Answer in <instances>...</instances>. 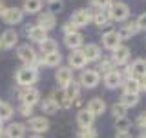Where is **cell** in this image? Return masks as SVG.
I'll use <instances>...</instances> for the list:
<instances>
[{
  "label": "cell",
  "mask_w": 146,
  "mask_h": 138,
  "mask_svg": "<svg viewBox=\"0 0 146 138\" xmlns=\"http://www.w3.org/2000/svg\"><path fill=\"white\" fill-rule=\"evenodd\" d=\"M17 84L18 85H22V87H33V84L36 80H38V71L33 67H29V66H26V67H20L17 71Z\"/></svg>",
  "instance_id": "1"
},
{
  "label": "cell",
  "mask_w": 146,
  "mask_h": 138,
  "mask_svg": "<svg viewBox=\"0 0 146 138\" xmlns=\"http://www.w3.org/2000/svg\"><path fill=\"white\" fill-rule=\"evenodd\" d=\"M108 15L111 20L115 22H122L130 16V7L124 2H111V6L108 7Z\"/></svg>",
  "instance_id": "2"
},
{
  "label": "cell",
  "mask_w": 146,
  "mask_h": 138,
  "mask_svg": "<svg viewBox=\"0 0 146 138\" xmlns=\"http://www.w3.org/2000/svg\"><path fill=\"white\" fill-rule=\"evenodd\" d=\"M17 55H18V58H20V60L24 62L26 66L33 67V64H35V60H36V53H35V49L31 47L29 44H22V45H18Z\"/></svg>",
  "instance_id": "3"
},
{
  "label": "cell",
  "mask_w": 146,
  "mask_h": 138,
  "mask_svg": "<svg viewBox=\"0 0 146 138\" xmlns=\"http://www.w3.org/2000/svg\"><path fill=\"white\" fill-rule=\"evenodd\" d=\"M99 82H100L99 71H95V69H86V71H82L79 84H80L82 87H86V89H93V87L97 85Z\"/></svg>",
  "instance_id": "4"
},
{
  "label": "cell",
  "mask_w": 146,
  "mask_h": 138,
  "mask_svg": "<svg viewBox=\"0 0 146 138\" xmlns=\"http://www.w3.org/2000/svg\"><path fill=\"white\" fill-rule=\"evenodd\" d=\"M126 75H128V78H135V80H141L143 76H146V60L144 58L133 60V64L128 67Z\"/></svg>",
  "instance_id": "5"
},
{
  "label": "cell",
  "mask_w": 146,
  "mask_h": 138,
  "mask_svg": "<svg viewBox=\"0 0 146 138\" xmlns=\"http://www.w3.org/2000/svg\"><path fill=\"white\" fill-rule=\"evenodd\" d=\"M18 96H20L22 104L35 105V104H38V100H40V91L36 89V87H24V89L18 93Z\"/></svg>",
  "instance_id": "6"
},
{
  "label": "cell",
  "mask_w": 146,
  "mask_h": 138,
  "mask_svg": "<svg viewBox=\"0 0 146 138\" xmlns=\"http://www.w3.org/2000/svg\"><path fill=\"white\" fill-rule=\"evenodd\" d=\"M2 18L7 26H17V24H20L22 18H24V11H22L20 7H7V11L4 13Z\"/></svg>",
  "instance_id": "7"
},
{
  "label": "cell",
  "mask_w": 146,
  "mask_h": 138,
  "mask_svg": "<svg viewBox=\"0 0 146 138\" xmlns=\"http://www.w3.org/2000/svg\"><path fill=\"white\" fill-rule=\"evenodd\" d=\"M90 20H91V13L88 11V9H77V11L71 15L70 22L75 27H84V26H88Z\"/></svg>",
  "instance_id": "8"
},
{
  "label": "cell",
  "mask_w": 146,
  "mask_h": 138,
  "mask_svg": "<svg viewBox=\"0 0 146 138\" xmlns=\"http://www.w3.org/2000/svg\"><path fill=\"white\" fill-rule=\"evenodd\" d=\"M26 127L27 126H24V124H20V122H13V124H9V126L6 127L4 136L6 138H24Z\"/></svg>",
  "instance_id": "9"
},
{
  "label": "cell",
  "mask_w": 146,
  "mask_h": 138,
  "mask_svg": "<svg viewBox=\"0 0 146 138\" xmlns=\"http://www.w3.org/2000/svg\"><path fill=\"white\" fill-rule=\"evenodd\" d=\"M27 127H29L33 133H46L49 129V120L48 118H44V116H33L29 120V124H27Z\"/></svg>",
  "instance_id": "10"
},
{
  "label": "cell",
  "mask_w": 146,
  "mask_h": 138,
  "mask_svg": "<svg viewBox=\"0 0 146 138\" xmlns=\"http://www.w3.org/2000/svg\"><path fill=\"white\" fill-rule=\"evenodd\" d=\"M36 26H40L46 31H49V29H53V27L57 26V18H55V15H53L51 11H44V13H40V15H38Z\"/></svg>",
  "instance_id": "11"
},
{
  "label": "cell",
  "mask_w": 146,
  "mask_h": 138,
  "mask_svg": "<svg viewBox=\"0 0 146 138\" xmlns=\"http://www.w3.org/2000/svg\"><path fill=\"white\" fill-rule=\"evenodd\" d=\"M102 45L110 51H115V49L121 45V38H119L117 31H108V33L102 35Z\"/></svg>",
  "instance_id": "12"
},
{
  "label": "cell",
  "mask_w": 146,
  "mask_h": 138,
  "mask_svg": "<svg viewBox=\"0 0 146 138\" xmlns=\"http://www.w3.org/2000/svg\"><path fill=\"white\" fill-rule=\"evenodd\" d=\"M26 35L31 42H36V44H42L46 38H48V31L42 29L40 26H33L29 29H26Z\"/></svg>",
  "instance_id": "13"
},
{
  "label": "cell",
  "mask_w": 146,
  "mask_h": 138,
  "mask_svg": "<svg viewBox=\"0 0 146 138\" xmlns=\"http://www.w3.org/2000/svg\"><path fill=\"white\" fill-rule=\"evenodd\" d=\"M55 80H57V84L64 89V87H66V85L73 80L71 67H58V69H57V73H55Z\"/></svg>",
  "instance_id": "14"
},
{
  "label": "cell",
  "mask_w": 146,
  "mask_h": 138,
  "mask_svg": "<svg viewBox=\"0 0 146 138\" xmlns=\"http://www.w3.org/2000/svg\"><path fill=\"white\" fill-rule=\"evenodd\" d=\"M17 40H18V33L15 29H6L0 36V44H2L4 49H11L17 45Z\"/></svg>",
  "instance_id": "15"
},
{
  "label": "cell",
  "mask_w": 146,
  "mask_h": 138,
  "mask_svg": "<svg viewBox=\"0 0 146 138\" xmlns=\"http://www.w3.org/2000/svg\"><path fill=\"white\" fill-rule=\"evenodd\" d=\"M128 58H130V47H126V45H119L115 51H113V55H111V62L117 64V66L126 64Z\"/></svg>",
  "instance_id": "16"
},
{
  "label": "cell",
  "mask_w": 146,
  "mask_h": 138,
  "mask_svg": "<svg viewBox=\"0 0 146 138\" xmlns=\"http://www.w3.org/2000/svg\"><path fill=\"white\" fill-rule=\"evenodd\" d=\"M104 84H106L108 89H115V87L122 85V75H121V71L113 69V71L108 73V75H104Z\"/></svg>",
  "instance_id": "17"
},
{
  "label": "cell",
  "mask_w": 146,
  "mask_h": 138,
  "mask_svg": "<svg viewBox=\"0 0 146 138\" xmlns=\"http://www.w3.org/2000/svg\"><path fill=\"white\" fill-rule=\"evenodd\" d=\"M68 62H70V67H73V69H82L86 64H88V60H86V57H84V53H82L80 49L71 51L70 58H68Z\"/></svg>",
  "instance_id": "18"
},
{
  "label": "cell",
  "mask_w": 146,
  "mask_h": 138,
  "mask_svg": "<svg viewBox=\"0 0 146 138\" xmlns=\"http://www.w3.org/2000/svg\"><path fill=\"white\" fill-rule=\"evenodd\" d=\"M93 120H95V114L91 111H88V109H80L77 113V124L80 127H91L93 126Z\"/></svg>",
  "instance_id": "19"
},
{
  "label": "cell",
  "mask_w": 146,
  "mask_h": 138,
  "mask_svg": "<svg viewBox=\"0 0 146 138\" xmlns=\"http://www.w3.org/2000/svg\"><path fill=\"white\" fill-rule=\"evenodd\" d=\"M82 42H84V36H82L79 31H77V33H71V35H66V38H64L66 47L73 49V51H77V49L82 45Z\"/></svg>",
  "instance_id": "20"
},
{
  "label": "cell",
  "mask_w": 146,
  "mask_h": 138,
  "mask_svg": "<svg viewBox=\"0 0 146 138\" xmlns=\"http://www.w3.org/2000/svg\"><path fill=\"white\" fill-rule=\"evenodd\" d=\"M137 31H139L137 22H130V24L122 26L121 29L117 31V33H119V38H121V40H128V38H131L133 35H137Z\"/></svg>",
  "instance_id": "21"
},
{
  "label": "cell",
  "mask_w": 146,
  "mask_h": 138,
  "mask_svg": "<svg viewBox=\"0 0 146 138\" xmlns=\"http://www.w3.org/2000/svg\"><path fill=\"white\" fill-rule=\"evenodd\" d=\"M82 53H84V57H86V60H88V62H95V60H99V58H100V47H99L97 44L84 45Z\"/></svg>",
  "instance_id": "22"
},
{
  "label": "cell",
  "mask_w": 146,
  "mask_h": 138,
  "mask_svg": "<svg viewBox=\"0 0 146 138\" xmlns=\"http://www.w3.org/2000/svg\"><path fill=\"white\" fill-rule=\"evenodd\" d=\"M79 91H80V84H79V82H75V80H71L70 84L64 87V95H66V98L70 100L71 104H73V100L79 98Z\"/></svg>",
  "instance_id": "23"
},
{
  "label": "cell",
  "mask_w": 146,
  "mask_h": 138,
  "mask_svg": "<svg viewBox=\"0 0 146 138\" xmlns=\"http://www.w3.org/2000/svg\"><path fill=\"white\" fill-rule=\"evenodd\" d=\"M88 111H91L97 116V114H102L104 111H106V102H104L102 98H91L90 102H88Z\"/></svg>",
  "instance_id": "24"
},
{
  "label": "cell",
  "mask_w": 146,
  "mask_h": 138,
  "mask_svg": "<svg viewBox=\"0 0 146 138\" xmlns=\"http://www.w3.org/2000/svg\"><path fill=\"white\" fill-rule=\"evenodd\" d=\"M91 20L99 27H106L108 22H110V15H108L106 9H97V11H93V15H91Z\"/></svg>",
  "instance_id": "25"
},
{
  "label": "cell",
  "mask_w": 146,
  "mask_h": 138,
  "mask_svg": "<svg viewBox=\"0 0 146 138\" xmlns=\"http://www.w3.org/2000/svg\"><path fill=\"white\" fill-rule=\"evenodd\" d=\"M42 9V0H24V6H22V11L29 13V15H35Z\"/></svg>",
  "instance_id": "26"
},
{
  "label": "cell",
  "mask_w": 146,
  "mask_h": 138,
  "mask_svg": "<svg viewBox=\"0 0 146 138\" xmlns=\"http://www.w3.org/2000/svg\"><path fill=\"white\" fill-rule=\"evenodd\" d=\"M58 51V45H57V42H55L53 38H46L42 44H40V53L44 55H51V53H57Z\"/></svg>",
  "instance_id": "27"
},
{
  "label": "cell",
  "mask_w": 146,
  "mask_h": 138,
  "mask_svg": "<svg viewBox=\"0 0 146 138\" xmlns=\"http://www.w3.org/2000/svg\"><path fill=\"white\" fill-rule=\"evenodd\" d=\"M122 87H124V93H131V95H139L141 91L139 80H135V78H126L122 82Z\"/></svg>",
  "instance_id": "28"
},
{
  "label": "cell",
  "mask_w": 146,
  "mask_h": 138,
  "mask_svg": "<svg viewBox=\"0 0 146 138\" xmlns=\"http://www.w3.org/2000/svg\"><path fill=\"white\" fill-rule=\"evenodd\" d=\"M121 104L124 105V107H135L137 104H139V95H131V93H122L121 96Z\"/></svg>",
  "instance_id": "29"
},
{
  "label": "cell",
  "mask_w": 146,
  "mask_h": 138,
  "mask_svg": "<svg viewBox=\"0 0 146 138\" xmlns=\"http://www.w3.org/2000/svg\"><path fill=\"white\" fill-rule=\"evenodd\" d=\"M42 60H44V66H48V67H58L62 57H60V53L57 51V53H51V55H46Z\"/></svg>",
  "instance_id": "30"
},
{
  "label": "cell",
  "mask_w": 146,
  "mask_h": 138,
  "mask_svg": "<svg viewBox=\"0 0 146 138\" xmlns=\"http://www.w3.org/2000/svg\"><path fill=\"white\" fill-rule=\"evenodd\" d=\"M40 109H42V113H48V114H55L58 111V105L53 102L51 98H46L42 104H40Z\"/></svg>",
  "instance_id": "31"
},
{
  "label": "cell",
  "mask_w": 146,
  "mask_h": 138,
  "mask_svg": "<svg viewBox=\"0 0 146 138\" xmlns=\"http://www.w3.org/2000/svg\"><path fill=\"white\" fill-rule=\"evenodd\" d=\"M11 116H13V107H11V104L0 102V122L9 120Z\"/></svg>",
  "instance_id": "32"
},
{
  "label": "cell",
  "mask_w": 146,
  "mask_h": 138,
  "mask_svg": "<svg viewBox=\"0 0 146 138\" xmlns=\"http://www.w3.org/2000/svg\"><path fill=\"white\" fill-rule=\"evenodd\" d=\"M97 131L93 127H80L79 133H77V138H97Z\"/></svg>",
  "instance_id": "33"
},
{
  "label": "cell",
  "mask_w": 146,
  "mask_h": 138,
  "mask_svg": "<svg viewBox=\"0 0 146 138\" xmlns=\"http://www.w3.org/2000/svg\"><path fill=\"white\" fill-rule=\"evenodd\" d=\"M115 127H117V131H128V127H131L130 118H128V116L115 118Z\"/></svg>",
  "instance_id": "34"
},
{
  "label": "cell",
  "mask_w": 146,
  "mask_h": 138,
  "mask_svg": "<svg viewBox=\"0 0 146 138\" xmlns=\"http://www.w3.org/2000/svg\"><path fill=\"white\" fill-rule=\"evenodd\" d=\"M111 113H113V116H115V118H122V116H126V107L121 102L113 104L111 105Z\"/></svg>",
  "instance_id": "35"
},
{
  "label": "cell",
  "mask_w": 146,
  "mask_h": 138,
  "mask_svg": "<svg viewBox=\"0 0 146 138\" xmlns=\"http://www.w3.org/2000/svg\"><path fill=\"white\" fill-rule=\"evenodd\" d=\"M99 75H100V73H104V75H108V73L110 71H113V62H110V60H102V62H100L99 64Z\"/></svg>",
  "instance_id": "36"
},
{
  "label": "cell",
  "mask_w": 146,
  "mask_h": 138,
  "mask_svg": "<svg viewBox=\"0 0 146 138\" xmlns=\"http://www.w3.org/2000/svg\"><path fill=\"white\" fill-rule=\"evenodd\" d=\"M18 113H20L22 116H31V113H33V105L20 104V105H18Z\"/></svg>",
  "instance_id": "37"
},
{
  "label": "cell",
  "mask_w": 146,
  "mask_h": 138,
  "mask_svg": "<svg viewBox=\"0 0 146 138\" xmlns=\"http://www.w3.org/2000/svg\"><path fill=\"white\" fill-rule=\"evenodd\" d=\"M91 4L97 9H108L111 6V0H91Z\"/></svg>",
  "instance_id": "38"
},
{
  "label": "cell",
  "mask_w": 146,
  "mask_h": 138,
  "mask_svg": "<svg viewBox=\"0 0 146 138\" xmlns=\"http://www.w3.org/2000/svg\"><path fill=\"white\" fill-rule=\"evenodd\" d=\"M62 7H64V4L60 2V0H57V2H51V4H49V9H48V11H51L53 15H55V13L62 11Z\"/></svg>",
  "instance_id": "39"
},
{
  "label": "cell",
  "mask_w": 146,
  "mask_h": 138,
  "mask_svg": "<svg viewBox=\"0 0 146 138\" xmlns=\"http://www.w3.org/2000/svg\"><path fill=\"white\" fill-rule=\"evenodd\" d=\"M62 29H64V33H66V35H71V33H77V27H75V26H73V24H71V22H66V24H64V27H62Z\"/></svg>",
  "instance_id": "40"
},
{
  "label": "cell",
  "mask_w": 146,
  "mask_h": 138,
  "mask_svg": "<svg viewBox=\"0 0 146 138\" xmlns=\"http://www.w3.org/2000/svg\"><path fill=\"white\" fill-rule=\"evenodd\" d=\"M137 26H139V29H146V13H143V15H139V18H137Z\"/></svg>",
  "instance_id": "41"
},
{
  "label": "cell",
  "mask_w": 146,
  "mask_h": 138,
  "mask_svg": "<svg viewBox=\"0 0 146 138\" xmlns=\"http://www.w3.org/2000/svg\"><path fill=\"white\" fill-rule=\"evenodd\" d=\"M137 124H139V127H144L146 129V111L139 116V120H137Z\"/></svg>",
  "instance_id": "42"
},
{
  "label": "cell",
  "mask_w": 146,
  "mask_h": 138,
  "mask_svg": "<svg viewBox=\"0 0 146 138\" xmlns=\"http://www.w3.org/2000/svg\"><path fill=\"white\" fill-rule=\"evenodd\" d=\"M115 138H131V135H130V131H117Z\"/></svg>",
  "instance_id": "43"
},
{
  "label": "cell",
  "mask_w": 146,
  "mask_h": 138,
  "mask_svg": "<svg viewBox=\"0 0 146 138\" xmlns=\"http://www.w3.org/2000/svg\"><path fill=\"white\" fill-rule=\"evenodd\" d=\"M7 11V7H6V2L4 0H0V16H4V13Z\"/></svg>",
  "instance_id": "44"
},
{
  "label": "cell",
  "mask_w": 146,
  "mask_h": 138,
  "mask_svg": "<svg viewBox=\"0 0 146 138\" xmlns=\"http://www.w3.org/2000/svg\"><path fill=\"white\" fill-rule=\"evenodd\" d=\"M139 85H141V91H146V76H143L139 80Z\"/></svg>",
  "instance_id": "45"
},
{
  "label": "cell",
  "mask_w": 146,
  "mask_h": 138,
  "mask_svg": "<svg viewBox=\"0 0 146 138\" xmlns=\"http://www.w3.org/2000/svg\"><path fill=\"white\" fill-rule=\"evenodd\" d=\"M4 131H6V129L2 127V122H0V138H4Z\"/></svg>",
  "instance_id": "46"
},
{
  "label": "cell",
  "mask_w": 146,
  "mask_h": 138,
  "mask_svg": "<svg viewBox=\"0 0 146 138\" xmlns=\"http://www.w3.org/2000/svg\"><path fill=\"white\" fill-rule=\"evenodd\" d=\"M139 138H146V133H143V135H141V136H139Z\"/></svg>",
  "instance_id": "47"
},
{
  "label": "cell",
  "mask_w": 146,
  "mask_h": 138,
  "mask_svg": "<svg viewBox=\"0 0 146 138\" xmlns=\"http://www.w3.org/2000/svg\"><path fill=\"white\" fill-rule=\"evenodd\" d=\"M29 138H42V136H38V135H35V136H29Z\"/></svg>",
  "instance_id": "48"
},
{
  "label": "cell",
  "mask_w": 146,
  "mask_h": 138,
  "mask_svg": "<svg viewBox=\"0 0 146 138\" xmlns=\"http://www.w3.org/2000/svg\"><path fill=\"white\" fill-rule=\"evenodd\" d=\"M51 2H57V0H48V4H51Z\"/></svg>",
  "instance_id": "49"
},
{
  "label": "cell",
  "mask_w": 146,
  "mask_h": 138,
  "mask_svg": "<svg viewBox=\"0 0 146 138\" xmlns=\"http://www.w3.org/2000/svg\"><path fill=\"white\" fill-rule=\"evenodd\" d=\"M0 47H2V44H0Z\"/></svg>",
  "instance_id": "50"
}]
</instances>
